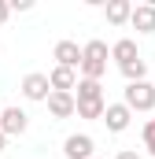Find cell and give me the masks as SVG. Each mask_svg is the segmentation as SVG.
Here are the masks:
<instances>
[{
	"mask_svg": "<svg viewBox=\"0 0 155 159\" xmlns=\"http://www.w3.org/2000/svg\"><path fill=\"white\" fill-rule=\"evenodd\" d=\"M107 56H111V48L104 44V41H89L85 48H81V78L89 81H100L104 74H107Z\"/></svg>",
	"mask_w": 155,
	"mask_h": 159,
	"instance_id": "obj_1",
	"label": "cell"
},
{
	"mask_svg": "<svg viewBox=\"0 0 155 159\" xmlns=\"http://www.w3.org/2000/svg\"><path fill=\"white\" fill-rule=\"evenodd\" d=\"M122 104H126L129 111H152V107H155V85L148 78H144V81H129Z\"/></svg>",
	"mask_w": 155,
	"mask_h": 159,
	"instance_id": "obj_2",
	"label": "cell"
},
{
	"mask_svg": "<svg viewBox=\"0 0 155 159\" xmlns=\"http://www.w3.org/2000/svg\"><path fill=\"white\" fill-rule=\"evenodd\" d=\"M30 126V115L22 107H0V133L4 137H22Z\"/></svg>",
	"mask_w": 155,
	"mask_h": 159,
	"instance_id": "obj_3",
	"label": "cell"
},
{
	"mask_svg": "<svg viewBox=\"0 0 155 159\" xmlns=\"http://www.w3.org/2000/svg\"><path fill=\"white\" fill-rule=\"evenodd\" d=\"M52 56H55V67H67V70H78V67H81V48H78V41H59V44L52 48Z\"/></svg>",
	"mask_w": 155,
	"mask_h": 159,
	"instance_id": "obj_4",
	"label": "cell"
},
{
	"mask_svg": "<svg viewBox=\"0 0 155 159\" xmlns=\"http://www.w3.org/2000/svg\"><path fill=\"white\" fill-rule=\"evenodd\" d=\"M63 156L67 159H92V137L89 133H70L63 141Z\"/></svg>",
	"mask_w": 155,
	"mask_h": 159,
	"instance_id": "obj_5",
	"label": "cell"
},
{
	"mask_svg": "<svg viewBox=\"0 0 155 159\" xmlns=\"http://www.w3.org/2000/svg\"><path fill=\"white\" fill-rule=\"evenodd\" d=\"M52 85H48V74H26L22 78V96L26 100H48Z\"/></svg>",
	"mask_w": 155,
	"mask_h": 159,
	"instance_id": "obj_6",
	"label": "cell"
},
{
	"mask_svg": "<svg viewBox=\"0 0 155 159\" xmlns=\"http://www.w3.org/2000/svg\"><path fill=\"white\" fill-rule=\"evenodd\" d=\"M129 119H133V111H129L126 104H107V107H104V122H107L111 133H122V129L129 126Z\"/></svg>",
	"mask_w": 155,
	"mask_h": 159,
	"instance_id": "obj_7",
	"label": "cell"
},
{
	"mask_svg": "<svg viewBox=\"0 0 155 159\" xmlns=\"http://www.w3.org/2000/svg\"><path fill=\"white\" fill-rule=\"evenodd\" d=\"M48 111H52V119H70L74 115V93H48Z\"/></svg>",
	"mask_w": 155,
	"mask_h": 159,
	"instance_id": "obj_8",
	"label": "cell"
},
{
	"mask_svg": "<svg viewBox=\"0 0 155 159\" xmlns=\"http://www.w3.org/2000/svg\"><path fill=\"white\" fill-rule=\"evenodd\" d=\"M129 22H133L137 34H152L155 30V4H137L133 15H129Z\"/></svg>",
	"mask_w": 155,
	"mask_h": 159,
	"instance_id": "obj_9",
	"label": "cell"
},
{
	"mask_svg": "<svg viewBox=\"0 0 155 159\" xmlns=\"http://www.w3.org/2000/svg\"><path fill=\"white\" fill-rule=\"evenodd\" d=\"M48 85H52V93H70V89L78 85V70L52 67V74H48Z\"/></svg>",
	"mask_w": 155,
	"mask_h": 159,
	"instance_id": "obj_10",
	"label": "cell"
},
{
	"mask_svg": "<svg viewBox=\"0 0 155 159\" xmlns=\"http://www.w3.org/2000/svg\"><path fill=\"white\" fill-rule=\"evenodd\" d=\"M111 59H115L118 67H126V63H133V59H140V52H137V41H129V37H122L111 44Z\"/></svg>",
	"mask_w": 155,
	"mask_h": 159,
	"instance_id": "obj_11",
	"label": "cell"
},
{
	"mask_svg": "<svg viewBox=\"0 0 155 159\" xmlns=\"http://www.w3.org/2000/svg\"><path fill=\"white\" fill-rule=\"evenodd\" d=\"M129 15H133V4H129V0H111V4H107V22H111V26H126Z\"/></svg>",
	"mask_w": 155,
	"mask_h": 159,
	"instance_id": "obj_12",
	"label": "cell"
},
{
	"mask_svg": "<svg viewBox=\"0 0 155 159\" xmlns=\"http://www.w3.org/2000/svg\"><path fill=\"white\" fill-rule=\"evenodd\" d=\"M78 96L74 104H81V100H104V89H100V81H89V78H78Z\"/></svg>",
	"mask_w": 155,
	"mask_h": 159,
	"instance_id": "obj_13",
	"label": "cell"
},
{
	"mask_svg": "<svg viewBox=\"0 0 155 159\" xmlns=\"http://www.w3.org/2000/svg\"><path fill=\"white\" fill-rule=\"evenodd\" d=\"M104 107H107V100H81V104H74L78 119H104Z\"/></svg>",
	"mask_w": 155,
	"mask_h": 159,
	"instance_id": "obj_14",
	"label": "cell"
},
{
	"mask_svg": "<svg viewBox=\"0 0 155 159\" xmlns=\"http://www.w3.org/2000/svg\"><path fill=\"white\" fill-rule=\"evenodd\" d=\"M118 70H122L129 81H144V74H148V63H144V59H133V63H126V67H118Z\"/></svg>",
	"mask_w": 155,
	"mask_h": 159,
	"instance_id": "obj_15",
	"label": "cell"
},
{
	"mask_svg": "<svg viewBox=\"0 0 155 159\" xmlns=\"http://www.w3.org/2000/svg\"><path fill=\"white\" fill-rule=\"evenodd\" d=\"M144 148L155 156V119H148V122H144Z\"/></svg>",
	"mask_w": 155,
	"mask_h": 159,
	"instance_id": "obj_16",
	"label": "cell"
},
{
	"mask_svg": "<svg viewBox=\"0 0 155 159\" xmlns=\"http://www.w3.org/2000/svg\"><path fill=\"white\" fill-rule=\"evenodd\" d=\"M7 7H11V11H30V7H33V4H30V0H11V4H7Z\"/></svg>",
	"mask_w": 155,
	"mask_h": 159,
	"instance_id": "obj_17",
	"label": "cell"
},
{
	"mask_svg": "<svg viewBox=\"0 0 155 159\" xmlns=\"http://www.w3.org/2000/svg\"><path fill=\"white\" fill-rule=\"evenodd\" d=\"M115 159H140V156H137V152H133V148H122V152H118Z\"/></svg>",
	"mask_w": 155,
	"mask_h": 159,
	"instance_id": "obj_18",
	"label": "cell"
},
{
	"mask_svg": "<svg viewBox=\"0 0 155 159\" xmlns=\"http://www.w3.org/2000/svg\"><path fill=\"white\" fill-rule=\"evenodd\" d=\"M7 15H11V7H7V0H0V22H7Z\"/></svg>",
	"mask_w": 155,
	"mask_h": 159,
	"instance_id": "obj_19",
	"label": "cell"
},
{
	"mask_svg": "<svg viewBox=\"0 0 155 159\" xmlns=\"http://www.w3.org/2000/svg\"><path fill=\"white\" fill-rule=\"evenodd\" d=\"M4 148H7V137H4V133H0V152H4Z\"/></svg>",
	"mask_w": 155,
	"mask_h": 159,
	"instance_id": "obj_20",
	"label": "cell"
},
{
	"mask_svg": "<svg viewBox=\"0 0 155 159\" xmlns=\"http://www.w3.org/2000/svg\"><path fill=\"white\" fill-rule=\"evenodd\" d=\"M92 159H96V156H92Z\"/></svg>",
	"mask_w": 155,
	"mask_h": 159,
	"instance_id": "obj_21",
	"label": "cell"
}]
</instances>
